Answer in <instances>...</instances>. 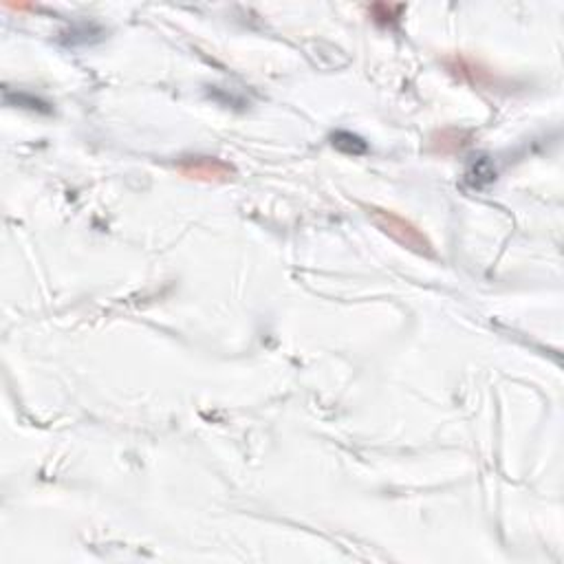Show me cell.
<instances>
[{"label":"cell","instance_id":"cell-1","mask_svg":"<svg viewBox=\"0 0 564 564\" xmlns=\"http://www.w3.org/2000/svg\"><path fill=\"white\" fill-rule=\"evenodd\" d=\"M377 218H384L386 223H381V227H384L388 234L397 236L399 241L410 245V247H426V241H424V236L416 232L414 227H410L408 223H404L402 218H397L392 214H377Z\"/></svg>","mask_w":564,"mask_h":564},{"label":"cell","instance_id":"cell-2","mask_svg":"<svg viewBox=\"0 0 564 564\" xmlns=\"http://www.w3.org/2000/svg\"><path fill=\"white\" fill-rule=\"evenodd\" d=\"M184 170L192 176H205V179H214V176H227L229 170L218 161H210V159H196L190 163V168L184 166Z\"/></svg>","mask_w":564,"mask_h":564},{"label":"cell","instance_id":"cell-3","mask_svg":"<svg viewBox=\"0 0 564 564\" xmlns=\"http://www.w3.org/2000/svg\"><path fill=\"white\" fill-rule=\"evenodd\" d=\"M333 145L344 152H353V155H359V152L366 150V143H364L357 135H351V133H335Z\"/></svg>","mask_w":564,"mask_h":564}]
</instances>
